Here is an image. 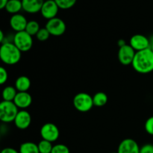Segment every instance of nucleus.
Instances as JSON below:
<instances>
[{"mask_svg": "<svg viewBox=\"0 0 153 153\" xmlns=\"http://www.w3.org/2000/svg\"><path fill=\"white\" fill-rule=\"evenodd\" d=\"M132 67L136 72L147 74L153 71V52L150 48L136 52Z\"/></svg>", "mask_w": 153, "mask_h": 153, "instance_id": "1", "label": "nucleus"}, {"mask_svg": "<svg viewBox=\"0 0 153 153\" xmlns=\"http://www.w3.org/2000/svg\"><path fill=\"white\" fill-rule=\"evenodd\" d=\"M13 43L6 42L0 48V58L3 63L7 65H13L20 61L22 53Z\"/></svg>", "mask_w": 153, "mask_h": 153, "instance_id": "2", "label": "nucleus"}, {"mask_svg": "<svg viewBox=\"0 0 153 153\" xmlns=\"http://www.w3.org/2000/svg\"><path fill=\"white\" fill-rule=\"evenodd\" d=\"M18 112L17 106L13 102L2 101L0 103V120L1 122L5 123L13 122Z\"/></svg>", "mask_w": 153, "mask_h": 153, "instance_id": "3", "label": "nucleus"}, {"mask_svg": "<svg viewBox=\"0 0 153 153\" xmlns=\"http://www.w3.org/2000/svg\"><path fill=\"white\" fill-rule=\"evenodd\" d=\"M73 105L75 108L80 112H88L93 108V97L86 93H79L73 98Z\"/></svg>", "mask_w": 153, "mask_h": 153, "instance_id": "4", "label": "nucleus"}, {"mask_svg": "<svg viewBox=\"0 0 153 153\" xmlns=\"http://www.w3.org/2000/svg\"><path fill=\"white\" fill-rule=\"evenodd\" d=\"M13 43L21 52H28L33 46L32 36L25 31L16 32L13 37Z\"/></svg>", "mask_w": 153, "mask_h": 153, "instance_id": "5", "label": "nucleus"}, {"mask_svg": "<svg viewBox=\"0 0 153 153\" xmlns=\"http://www.w3.org/2000/svg\"><path fill=\"white\" fill-rule=\"evenodd\" d=\"M45 28L52 36L59 37L65 33L67 26L64 20L58 17H55L47 21Z\"/></svg>", "mask_w": 153, "mask_h": 153, "instance_id": "6", "label": "nucleus"}, {"mask_svg": "<svg viewBox=\"0 0 153 153\" xmlns=\"http://www.w3.org/2000/svg\"><path fill=\"white\" fill-rule=\"evenodd\" d=\"M40 135L43 140L53 143L59 137L60 131L55 124L47 123L40 128Z\"/></svg>", "mask_w": 153, "mask_h": 153, "instance_id": "7", "label": "nucleus"}, {"mask_svg": "<svg viewBox=\"0 0 153 153\" xmlns=\"http://www.w3.org/2000/svg\"><path fill=\"white\" fill-rule=\"evenodd\" d=\"M135 54V50L130 45L126 44L119 49L118 59L123 65H130V64H132Z\"/></svg>", "mask_w": 153, "mask_h": 153, "instance_id": "8", "label": "nucleus"}, {"mask_svg": "<svg viewBox=\"0 0 153 153\" xmlns=\"http://www.w3.org/2000/svg\"><path fill=\"white\" fill-rule=\"evenodd\" d=\"M59 9L55 0H46L44 1L40 13L45 19L49 20L56 17Z\"/></svg>", "mask_w": 153, "mask_h": 153, "instance_id": "9", "label": "nucleus"}, {"mask_svg": "<svg viewBox=\"0 0 153 153\" xmlns=\"http://www.w3.org/2000/svg\"><path fill=\"white\" fill-rule=\"evenodd\" d=\"M129 45L137 52L150 48V41L143 34H134L130 39Z\"/></svg>", "mask_w": 153, "mask_h": 153, "instance_id": "10", "label": "nucleus"}, {"mask_svg": "<svg viewBox=\"0 0 153 153\" xmlns=\"http://www.w3.org/2000/svg\"><path fill=\"white\" fill-rule=\"evenodd\" d=\"M139 145L131 138L124 139L118 146L117 153H140Z\"/></svg>", "mask_w": 153, "mask_h": 153, "instance_id": "11", "label": "nucleus"}, {"mask_svg": "<svg viewBox=\"0 0 153 153\" xmlns=\"http://www.w3.org/2000/svg\"><path fill=\"white\" fill-rule=\"evenodd\" d=\"M13 122H14L16 128H18L19 129H26L31 125V114L25 110L19 111Z\"/></svg>", "mask_w": 153, "mask_h": 153, "instance_id": "12", "label": "nucleus"}, {"mask_svg": "<svg viewBox=\"0 0 153 153\" xmlns=\"http://www.w3.org/2000/svg\"><path fill=\"white\" fill-rule=\"evenodd\" d=\"M9 23L13 31L16 32H19V31H25L27 24H28V21L23 15L20 13H16V14L12 15Z\"/></svg>", "mask_w": 153, "mask_h": 153, "instance_id": "13", "label": "nucleus"}, {"mask_svg": "<svg viewBox=\"0 0 153 153\" xmlns=\"http://www.w3.org/2000/svg\"><path fill=\"white\" fill-rule=\"evenodd\" d=\"M14 104L18 108L25 110L29 107L32 102V97L28 92H18L13 100Z\"/></svg>", "mask_w": 153, "mask_h": 153, "instance_id": "14", "label": "nucleus"}, {"mask_svg": "<svg viewBox=\"0 0 153 153\" xmlns=\"http://www.w3.org/2000/svg\"><path fill=\"white\" fill-rule=\"evenodd\" d=\"M43 3V0H22V9L29 13H38L41 10Z\"/></svg>", "mask_w": 153, "mask_h": 153, "instance_id": "15", "label": "nucleus"}, {"mask_svg": "<svg viewBox=\"0 0 153 153\" xmlns=\"http://www.w3.org/2000/svg\"><path fill=\"white\" fill-rule=\"evenodd\" d=\"M30 87H31V80L27 76H19L15 82V88L18 92H28Z\"/></svg>", "mask_w": 153, "mask_h": 153, "instance_id": "16", "label": "nucleus"}, {"mask_svg": "<svg viewBox=\"0 0 153 153\" xmlns=\"http://www.w3.org/2000/svg\"><path fill=\"white\" fill-rule=\"evenodd\" d=\"M4 9L9 13H11L13 15L19 13V12L22 9V1H19V0H9Z\"/></svg>", "mask_w": 153, "mask_h": 153, "instance_id": "17", "label": "nucleus"}, {"mask_svg": "<svg viewBox=\"0 0 153 153\" xmlns=\"http://www.w3.org/2000/svg\"><path fill=\"white\" fill-rule=\"evenodd\" d=\"M19 153H40L38 145L33 142H25L19 146Z\"/></svg>", "mask_w": 153, "mask_h": 153, "instance_id": "18", "label": "nucleus"}, {"mask_svg": "<svg viewBox=\"0 0 153 153\" xmlns=\"http://www.w3.org/2000/svg\"><path fill=\"white\" fill-rule=\"evenodd\" d=\"M17 91H16L15 87L7 86L4 88L2 91V98L3 101H8L13 102L16 94H17Z\"/></svg>", "mask_w": 153, "mask_h": 153, "instance_id": "19", "label": "nucleus"}, {"mask_svg": "<svg viewBox=\"0 0 153 153\" xmlns=\"http://www.w3.org/2000/svg\"><path fill=\"white\" fill-rule=\"evenodd\" d=\"M94 105L97 107H102L108 102V96L103 92H98L93 97Z\"/></svg>", "mask_w": 153, "mask_h": 153, "instance_id": "20", "label": "nucleus"}, {"mask_svg": "<svg viewBox=\"0 0 153 153\" xmlns=\"http://www.w3.org/2000/svg\"><path fill=\"white\" fill-rule=\"evenodd\" d=\"M40 29V27L38 22L35 20H31L28 22L25 31L31 36H34L37 35V32H38Z\"/></svg>", "mask_w": 153, "mask_h": 153, "instance_id": "21", "label": "nucleus"}, {"mask_svg": "<svg viewBox=\"0 0 153 153\" xmlns=\"http://www.w3.org/2000/svg\"><path fill=\"white\" fill-rule=\"evenodd\" d=\"M37 145H38V149L39 151H40V153L52 152L53 146H52V143L51 142L43 139V140L39 142V143Z\"/></svg>", "mask_w": 153, "mask_h": 153, "instance_id": "22", "label": "nucleus"}, {"mask_svg": "<svg viewBox=\"0 0 153 153\" xmlns=\"http://www.w3.org/2000/svg\"><path fill=\"white\" fill-rule=\"evenodd\" d=\"M60 9L67 10L73 7L76 4L77 0H55Z\"/></svg>", "mask_w": 153, "mask_h": 153, "instance_id": "23", "label": "nucleus"}, {"mask_svg": "<svg viewBox=\"0 0 153 153\" xmlns=\"http://www.w3.org/2000/svg\"><path fill=\"white\" fill-rule=\"evenodd\" d=\"M50 35L51 34H49V32L48 31V30L46 29V28H40V29L39 30V31L37 32L36 37H37V40H38L39 41L43 42L47 40Z\"/></svg>", "mask_w": 153, "mask_h": 153, "instance_id": "24", "label": "nucleus"}, {"mask_svg": "<svg viewBox=\"0 0 153 153\" xmlns=\"http://www.w3.org/2000/svg\"><path fill=\"white\" fill-rule=\"evenodd\" d=\"M51 153H70V149L64 144H56L53 146Z\"/></svg>", "mask_w": 153, "mask_h": 153, "instance_id": "25", "label": "nucleus"}, {"mask_svg": "<svg viewBox=\"0 0 153 153\" xmlns=\"http://www.w3.org/2000/svg\"><path fill=\"white\" fill-rule=\"evenodd\" d=\"M145 130L150 135H153V116L146 120L145 123Z\"/></svg>", "mask_w": 153, "mask_h": 153, "instance_id": "26", "label": "nucleus"}, {"mask_svg": "<svg viewBox=\"0 0 153 153\" xmlns=\"http://www.w3.org/2000/svg\"><path fill=\"white\" fill-rule=\"evenodd\" d=\"M8 79V74L5 68L4 67H1L0 68V84L1 85H4Z\"/></svg>", "mask_w": 153, "mask_h": 153, "instance_id": "27", "label": "nucleus"}, {"mask_svg": "<svg viewBox=\"0 0 153 153\" xmlns=\"http://www.w3.org/2000/svg\"><path fill=\"white\" fill-rule=\"evenodd\" d=\"M140 153H153V145L145 144L140 149Z\"/></svg>", "mask_w": 153, "mask_h": 153, "instance_id": "28", "label": "nucleus"}, {"mask_svg": "<svg viewBox=\"0 0 153 153\" xmlns=\"http://www.w3.org/2000/svg\"><path fill=\"white\" fill-rule=\"evenodd\" d=\"M0 153H19V152H18L17 150H16V149H13V148L7 147L3 149Z\"/></svg>", "mask_w": 153, "mask_h": 153, "instance_id": "29", "label": "nucleus"}, {"mask_svg": "<svg viewBox=\"0 0 153 153\" xmlns=\"http://www.w3.org/2000/svg\"><path fill=\"white\" fill-rule=\"evenodd\" d=\"M9 0H0V9L5 8Z\"/></svg>", "mask_w": 153, "mask_h": 153, "instance_id": "30", "label": "nucleus"}, {"mask_svg": "<svg viewBox=\"0 0 153 153\" xmlns=\"http://www.w3.org/2000/svg\"><path fill=\"white\" fill-rule=\"evenodd\" d=\"M117 45L119 46V47H123V46H126V41L124 40H123V39H120V40H119L117 41Z\"/></svg>", "mask_w": 153, "mask_h": 153, "instance_id": "31", "label": "nucleus"}, {"mask_svg": "<svg viewBox=\"0 0 153 153\" xmlns=\"http://www.w3.org/2000/svg\"><path fill=\"white\" fill-rule=\"evenodd\" d=\"M4 33H3L2 30H1V31H0V42H1V43H3V42H4L3 41V40H4Z\"/></svg>", "mask_w": 153, "mask_h": 153, "instance_id": "32", "label": "nucleus"}, {"mask_svg": "<svg viewBox=\"0 0 153 153\" xmlns=\"http://www.w3.org/2000/svg\"><path fill=\"white\" fill-rule=\"evenodd\" d=\"M150 49H151V50L153 52V43H152V45H150Z\"/></svg>", "mask_w": 153, "mask_h": 153, "instance_id": "33", "label": "nucleus"}, {"mask_svg": "<svg viewBox=\"0 0 153 153\" xmlns=\"http://www.w3.org/2000/svg\"><path fill=\"white\" fill-rule=\"evenodd\" d=\"M111 153H117V152H111Z\"/></svg>", "mask_w": 153, "mask_h": 153, "instance_id": "34", "label": "nucleus"}, {"mask_svg": "<svg viewBox=\"0 0 153 153\" xmlns=\"http://www.w3.org/2000/svg\"><path fill=\"white\" fill-rule=\"evenodd\" d=\"M19 1H22V0H19Z\"/></svg>", "mask_w": 153, "mask_h": 153, "instance_id": "35", "label": "nucleus"}]
</instances>
